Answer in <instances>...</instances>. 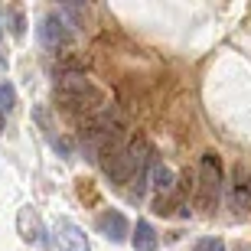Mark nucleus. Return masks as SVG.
Returning <instances> with one entry per match:
<instances>
[{"mask_svg":"<svg viewBox=\"0 0 251 251\" xmlns=\"http://www.w3.org/2000/svg\"><path fill=\"white\" fill-rule=\"evenodd\" d=\"M52 242H56L59 251H92L85 232L72 219H56V222H52Z\"/></svg>","mask_w":251,"mask_h":251,"instance_id":"nucleus-5","label":"nucleus"},{"mask_svg":"<svg viewBox=\"0 0 251 251\" xmlns=\"http://www.w3.org/2000/svg\"><path fill=\"white\" fill-rule=\"evenodd\" d=\"M98 167L104 170V176L111 179L114 186H124L134 179V160H130V150L124 147H114V150H104L101 157H98Z\"/></svg>","mask_w":251,"mask_h":251,"instance_id":"nucleus-3","label":"nucleus"},{"mask_svg":"<svg viewBox=\"0 0 251 251\" xmlns=\"http://www.w3.org/2000/svg\"><path fill=\"white\" fill-rule=\"evenodd\" d=\"M0 134H3V111H0Z\"/></svg>","mask_w":251,"mask_h":251,"instance_id":"nucleus-14","label":"nucleus"},{"mask_svg":"<svg viewBox=\"0 0 251 251\" xmlns=\"http://www.w3.org/2000/svg\"><path fill=\"white\" fill-rule=\"evenodd\" d=\"M147 183L153 189H157V196H170V193H176V173L170 167H163V163H157L153 160V167H150V176Z\"/></svg>","mask_w":251,"mask_h":251,"instance_id":"nucleus-9","label":"nucleus"},{"mask_svg":"<svg viewBox=\"0 0 251 251\" xmlns=\"http://www.w3.org/2000/svg\"><path fill=\"white\" fill-rule=\"evenodd\" d=\"M56 101L72 114H98L104 108V95H101V88H95L85 75L62 72L56 78Z\"/></svg>","mask_w":251,"mask_h":251,"instance_id":"nucleus-1","label":"nucleus"},{"mask_svg":"<svg viewBox=\"0 0 251 251\" xmlns=\"http://www.w3.org/2000/svg\"><path fill=\"white\" fill-rule=\"evenodd\" d=\"M228 205L235 212H251V173L245 167H235L232 186H228Z\"/></svg>","mask_w":251,"mask_h":251,"instance_id":"nucleus-6","label":"nucleus"},{"mask_svg":"<svg viewBox=\"0 0 251 251\" xmlns=\"http://www.w3.org/2000/svg\"><path fill=\"white\" fill-rule=\"evenodd\" d=\"M39 39H43L46 49H65V46H72V26L52 10V13H46L43 23H39Z\"/></svg>","mask_w":251,"mask_h":251,"instance_id":"nucleus-4","label":"nucleus"},{"mask_svg":"<svg viewBox=\"0 0 251 251\" xmlns=\"http://www.w3.org/2000/svg\"><path fill=\"white\" fill-rule=\"evenodd\" d=\"M98 232H101L104 238H108V242L121 245V242H127V235H130V222L124 219L121 212L108 209V212H101V215H98Z\"/></svg>","mask_w":251,"mask_h":251,"instance_id":"nucleus-7","label":"nucleus"},{"mask_svg":"<svg viewBox=\"0 0 251 251\" xmlns=\"http://www.w3.org/2000/svg\"><path fill=\"white\" fill-rule=\"evenodd\" d=\"M3 108H7V111L17 108V88L10 82H0V111H3Z\"/></svg>","mask_w":251,"mask_h":251,"instance_id":"nucleus-11","label":"nucleus"},{"mask_svg":"<svg viewBox=\"0 0 251 251\" xmlns=\"http://www.w3.org/2000/svg\"><path fill=\"white\" fill-rule=\"evenodd\" d=\"M130 245H134V251H157V232H153V225L140 219V222L134 225Z\"/></svg>","mask_w":251,"mask_h":251,"instance_id":"nucleus-10","label":"nucleus"},{"mask_svg":"<svg viewBox=\"0 0 251 251\" xmlns=\"http://www.w3.org/2000/svg\"><path fill=\"white\" fill-rule=\"evenodd\" d=\"M17 228H20V238H23V242H43V235H46L33 205H23L17 212Z\"/></svg>","mask_w":251,"mask_h":251,"instance_id":"nucleus-8","label":"nucleus"},{"mask_svg":"<svg viewBox=\"0 0 251 251\" xmlns=\"http://www.w3.org/2000/svg\"><path fill=\"white\" fill-rule=\"evenodd\" d=\"M193 251H225V242L222 238H199V242H196V248Z\"/></svg>","mask_w":251,"mask_h":251,"instance_id":"nucleus-12","label":"nucleus"},{"mask_svg":"<svg viewBox=\"0 0 251 251\" xmlns=\"http://www.w3.org/2000/svg\"><path fill=\"white\" fill-rule=\"evenodd\" d=\"M219 193H222V160L219 153H202L199 160V186H196V205L202 212H215L219 205Z\"/></svg>","mask_w":251,"mask_h":251,"instance_id":"nucleus-2","label":"nucleus"},{"mask_svg":"<svg viewBox=\"0 0 251 251\" xmlns=\"http://www.w3.org/2000/svg\"><path fill=\"white\" fill-rule=\"evenodd\" d=\"M23 26H26V20H23V13H13V36H23V33H26V29H23Z\"/></svg>","mask_w":251,"mask_h":251,"instance_id":"nucleus-13","label":"nucleus"}]
</instances>
